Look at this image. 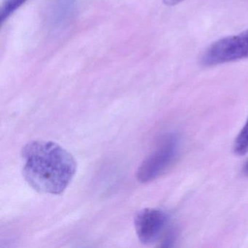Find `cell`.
I'll return each mask as SVG.
<instances>
[{"instance_id":"cell-6","label":"cell","mask_w":248,"mask_h":248,"mask_svg":"<svg viewBox=\"0 0 248 248\" xmlns=\"http://www.w3.org/2000/svg\"><path fill=\"white\" fill-rule=\"evenodd\" d=\"M27 0H5L0 9V22L3 24L18 8H21Z\"/></svg>"},{"instance_id":"cell-1","label":"cell","mask_w":248,"mask_h":248,"mask_svg":"<svg viewBox=\"0 0 248 248\" xmlns=\"http://www.w3.org/2000/svg\"><path fill=\"white\" fill-rule=\"evenodd\" d=\"M21 156L24 179L38 192L62 194L76 173L75 158L55 142H30L23 148Z\"/></svg>"},{"instance_id":"cell-2","label":"cell","mask_w":248,"mask_h":248,"mask_svg":"<svg viewBox=\"0 0 248 248\" xmlns=\"http://www.w3.org/2000/svg\"><path fill=\"white\" fill-rule=\"evenodd\" d=\"M248 59V30L223 37L210 45L201 58V64L206 67Z\"/></svg>"},{"instance_id":"cell-4","label":"cell","mask_w":248,"mask_h":248,"mask_svg":"<svg viewBox=\"0 0 248 248\" xmlns=\"http://www.w3.org/2000/svg\"><path fill=\"white\" fill-rule=\"evenodd\" d=\"M168 215L156 209H143L136 213L135 229L139 241L144 245L156 242L166 227Z\"/></svg>"},{"instance_id":"cell-7","label":"cell","mask_w":248,"mask_h":248,"mask_svg":"<svg viewBox=\"0 0 248 248\" xmlns=\"http://www.w3.org/2000/svg\"><path fill=\"white\" fill-rule=\"evenodd\" d=\"M233 150L235 153L239 155L248 153V118L243 128L235 140Z\"/></svg>"},{"instance_id":"cell-5","label":"cell","mask_w":248,"mask_h":248,"mask_svg":"<svg viewBox=\"0 0 248 248\" xmlns=\"http://www.w3.org/2000/svg\"><path fill=\"white\" fill-rule=\"evenodd\" d=\"M78 13L77 0H52L47 13V22L53 31L67 27Z\"/></svg>"},{"instance_id":"cell-3","label":"cell","mask_w":248,"mask_h":248,"mask_svg":"<svg viewBox=\"0 0 248 248\" xmlns=\"http://www.w3.org/2000/svg\"><path fill=\"white\" fill-rule=\"evenodd\" d=\"M179 150V140L175 135L165 136L158 147L147 156L136 172L140 183L153 181L165 172L176 159Z\"/></svg>"},{"instance_id":"cell-9","label":"cell","mask_w":248,"mask_h":248,"mask_svg":"<svg viewBox=\"0 0 248 248\" xmlns=\"http://www.w3.org/2000/svg\"><path fill=\"white\" fill-rule=\"evenodd\" d=\"M243 171L244 173H245L247 176H248V161L246 162V164H245V166H244Z\"/></svg>"},{"instance_id":"cell-8","label":"cell","mask_w":248,"mask_h":248,"mask_svg":"<svg viewBox=\"0 0 248 248\" xmlns=\"http://www.w3.org/2000/svg\"><path fill=\"white\" fill-rule=\"evenodd\" d=\"M184 0H163L164 4L168 6H175L178 4L181 3Z\"/></svg>"}]
</instances>
